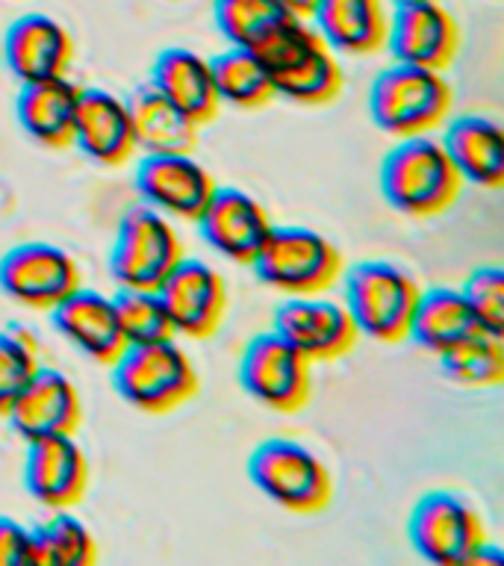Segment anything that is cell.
<instances>
[{"instance_id":"obj_27","label":"cell","mask_w":504,"mask_h":566,"mask_svg":"<svg viewBox=\"0 0 504 566\" xmlns=\"http://www.w3.org/2000/svg\"><path fill=\"white\" fill-rule=\"evenodd\" d=\"M475 327L463 292L451 290V286H433V290L419 292L413 318L407 327V339L419 345L422 352L440 354Z\"/></svg>"},{"instance_id":"obj_36","label":"cell","mask_w":504,"mask_h":566,"mask_svg":"<svg viewBox=\"0 0 504 566\" xmlns=\"http://www.w3.org/2000/svg\"><path fill=\"white\" fill-rule=\"evenodd\" d=\"M504 564V552L495 543H490V539H484L481 546L469 555L466 566H502Z\"/></svg>"},{"instance_id":"obj_9","label":"cell","mask_w":504,"mask_h":566,"mask_svg":"<svg viewBox=\"0 0 504 566\" xmlns=\"http://www.w3.org/2000/svg\"><path fill=\"white\" fill-rule=\"evenodd\" d=\"M410 543L428 564L466 566L469 555L486 539L481 513L458 493H424L407 520Z\"/></svg>"},{"instance_id":"obj_11","label":"cell","mask_w":504,"mask_h":566,"mask_svg":"<svg viewBox=\"0 0 504 566\" xmlns=\"http://www.w3.org/2000/svg\"><path fill=\"white\" fill-rule=\"evenodd\" d=\"M77 286V260L60 245L21 242L0 256V292L21 307L53 310Z\"/></svg>"},{"instance_id":"obj_1","label":"cell","mask_w":504,"mask_h":566,"mask_svg":"<svg viewBox=\"0 0 504 566\" xmlns=\"http://www.w3.org/2000/svg\"><path fill=\"white\" fill-rule=\"evenodd\" d=\"M272 80L274 97L292 104L322 106L343 92V71L307 18L286 15L263 42L251 48Z\"/></svg>"},{"instance_id":"obj_19","label":"cell","mask_w":504,"mask_h":566,"mask_svg":"<svg viewBox=\"0 0 504 566\" xmlns=\"http://www.w3.org/2000/svg\"><path fill=\"white\" fill-rule=\"evenodd\" d=\"M3 60L21 83L65 77L74 60V42L56 18L30 12L9 24L3 35Z\"/></svg>"},{"instance_id":"obj_10","label":"cell","mask_w":504,"mask_h":566,"mask_svg":"<svg viewBox=\"0 0 504 566\" xmlns=\"http://www.w3.org/2000/svg\"><path fill=\"white\" fill-rule=\"evenodd\" d=\"M313 363L274 331L256 334L239 357V384L277 413H298L313 392Z\"/></svg>"},{"instance_id":"obj_2","label":"cell","mask_w":504,"mask_h":566,"mask_svg":"<svg viewBox=\"0 0 504 566\" xmlns=\"http://www.w3.org/2000/svg\"><path fill=\"white\" fill-rule=\"evenodd\" d=\"M380 192L401 216L433 219L458 203L463 180L458 168L451 166L440 139L424 133V136H407L384 157Z\"/></svg>"},{"instance_id":"obj_17","label":"cell","mask_w":504,"mask_h":566,"mask_svg":"<svg viewBox=\"0 0 504 566\" xmlns=\"http://www.w3.org/2000/svg\"><path fill=\"white\" fill-rule=\"evenodd\" d=\"M24 486L51 511H69L83 502L88 486V460L74 433H56L27 442Z\"/></svg>"},{"instance_id":"obj_5","label":"cell","mask_w":504,"mask_h":566,"mask_svg":"<svg viewBox=\"0 0 504 566\" xmlns=\"http://www.w3.org/2000/svg\"><path fill=\"white\" fill-rule=\"evenodd\" d=\"M451 109V86L442 71L392 62L369 88V115L378 130L396 139L433 133Z\"/></svg>"},{"instance_id":"obj_16","label":"cell","mask_w":504,"mask_h":566,"mask_svg":"<svg viewBox=\"0 0 504 566\" xmlns=\"http://www.w3.org/2000/svg\"><path fill=\"white\" fill-rule=\"evenodd\" d=\"M195 221L212 251L245 265L254 263L256 251L274 228L263 203L233 186H216Z\"/></svg>"},{"instance_id":"obj_35","label":"cell","mask_w":504,"mask_h":566,"mask_svg":"<svg viewBox=\"0 0 504 566\" xmlns=\"http://www.w3.org/2000/svg\"><path fill=\"white\" fill-rule=\"evenodd\" d=\"M30 564V528L0 516V566Z\"/></svg>"},{"instance_id":"obj_7","label":"cell","mask_w":504,"mask_h":566,"mask_svg":"<svg viewBox=\"0 0 504 566\" xmlns=\"http://www.w3.org/2000/svg\"><path fill=\"white\" fill-rule=\"evenodd\" d=\"M248 478L260 493L290 513L325 511L334 495V478L322 460L295 440L260 442L248 458Z\"/></svg>"},{"instance_id":"obj_38","label":"cell","mask_w":504,"mask_h":566,"mask_svg":"<svg viewBox=\"0 0 504 566\" xmlns=\"http://www.w3.org/2000/svg\"><path fill=\"white\" fill-rule=\"evenodd\" d=\"M392 3H416V0H392Z\"/></svg>"},{"instance_id":"obj_29","label":"cell","mask_w":504,"mask_h":566,"mask_svg":"<svg viewBox=\"0 0 504 566\" xmlns=\"http://www.w3.org/2000/svg\"><path fill=\"white\" fill-rule=\"evenodd\" d=\"M440 357L442 371L460 387L484 389L502 384L504 378V343L502 336L486 334L481 327L460 336L458 343L449 345Z\"/></svg>"},{"instance_id":"obj_30","label":"cell","mask_w":504,"mask_h":566,"mask_svg":"<svg viewBox=\"0 0 504 566\" xmlns=\"http://www.w3.org/2000/svg\"><path fill=\"white\" fill-rule=\"evenodd\" d=\"M97 546L92 531L71 513L56 516L30 528V564L39 566H92Z\"/></svg>"},{"instance_id":"obj_8","label":"cell","mask_w":504,"mask_h":566,"mask_svg":"<svg viewBox=\"0 0 504 566\" xmlns=\"http://www.w3.org/2000/svg\"><path fill=\"white\" fill-rule=\"evenodd\" d=\"M180 260L183 245L168 216L148 203L124 212L109 251V274L118 290H159Z\"/></svg>"},{"instance_id":"obj_28","label":"cell","mask_w":504,"mask_h":566,"mask_svg":"<svg viewBox=\"0 0 504 566\" xmlns=\"http://www.w3.org/2000/svg\"><path fill=\"white\" fill-rule=\"evenodd\" d=\"M207 62H210L212 86H216L221 104L237 106V109H256L274 97L269 71L248 48L230 44L228 51H221L219 56Z\"/></svg>"},{"instance_id":"obj_26","label":"cell","mask_w":504,"mask_h":566,"mask_svg":"<svg viewBox=\"0 0 504 566\" xmlns=\"http://www.w3.org/2000/svg\"><path fill=\"white\" fill-rule=\"evenodd\" d=\"M127 109H130L136 148L145 154H192L198 145V124L189 122L150 83L133 88Z\"/></svg>"},{"instance_id":"obj_4","label":"cell","mask_w":504,"mask_h":566,"mask_svg":"<svg viewBox=\"0 0 504 566\" xmlns=\"http://www.w3.org/2000/svg\"><path fill=\"white\" fill-rule=\"evenodd\" d=\"M419 292L413 274L387 260H363L343 272L345 310L357 334L375 343L407 339Z\"/></svg>"},{"instance_id":"obj_39","label":"cell","mask_w":504,"mask_h":566,"mask_svg":"<svg viewBox=\"0 0 504 566\" xmlns=\"http://www.w3.org/2000/svg\"><path fill=\"white\" fill-rule=\"evenodd\" d=\"M175 3H183V0H175Z\"/></svg>"},{"instance_id":"obj_20","label":"cell","mask_w":504,"mask_h":566,"mask_svg":"<svg viewBox=\"0 0 504 566\" xmlns=\"http://www.w3.org/2000/svg\"><path fill=\"white\" fill-rule=\"evenodd\" d=\"M71 145L97 166H124L136 154L127 101L106 88H83Z\"/></svg>"},{"instance_id":"obj_34","label":"cell","mask_w":504,"mask_h":566,"mask_svg":"<svg viewBox=\"0 0 504 566\" xmlns=\"http://www.w3.org/2000/svg\"><path fill=\"white\" fill-rule=\"evenodd\" d=\"M463 298L475 318V325L486 334L504 336V272L498 265H484L469 274L463 283Z\"/></svg>"},{"instance_id":"obj_37","label":"cell","mask_w":504,"mask_h":566,"mask_svg":"<svg viewBox=\"0 0 504 566\" xmlns=\"http://www.w3.org/2000/svg\"><path fill=\"white\" fill-rule=\"evenodd\" d=\"M286 12H292V15L298 18H309V12H313V7H316L318 0H277Z\"/></svg>"},{"instance_id":"obj_32","label":"cell","mask_w":504,"mask_h":566,"mask_svg":"<svg viewBox=\"0 0 504 566\" xmlns=\"http://www.w3.org/2000/svg\"><path fill=\"white\" fill-rule=\"evenodd\" d=\"M113 301L118 327H122L127 345L175 339V327H171V318H168L157 290H118Z\"/></svg>"},{"instance_id":"obj_14","label":"cell","mask_w":504,"mask_h":566,"mask_svg":"<svg viewBox=\"0 0 504 566\" xmlns=\"http://www.w3.org/2000/svg\"><path fill=\"white\" fill-rule=\"evenodd\" d=\"M157 292L175 334L189 339H210L228 313V286L221 274L210 263L192 256H183Z\"/></svg>"},{"instance_id":"obj_13","label":"cell","mask_w":504,"mask_h":566,"mask_svg":"<svg viewBox=\"0 0 504 566\" xmlns=\"http://www.w3.org/2000/svg\"><path fill=\"white\" fill-rule=\"evenodd\" d=\"M272 331L309 363L345 357L360 336L345 304L318 295H290L274 310Z\"/></svg>"},{"instance_id":"obj_33","label":"cell","mask_w":504,"mask_h":566,"mask_svg":"<svg viewBox=\"0 0 504 566\" xmlns=\"http://www.w3.org/2000/svg\"><path fill=\"white\" fill-rule=\"evenodd\" d=\"M35 369H39V357H35L33 336L24 327L0 331V416H7Z\"/></svg>"},{"instance_id":"obj_22","label":"cell","mask_w":504,"mask_h":566,"mask_svg":"<svg viewBox=\"0 0 504 566\" xmlns=\"http://www.w3.org/2000/svg\"><path fill=\"white\" fill-rule=\"evenodd\" d=\"M387 0H318L309 12V24L334 53L371 56L387 48Z\"/></svg>"},{"instance_id":"obj_15","label":"cell","mask_w":504,"mask_h":566,"mask_svg":"<svg viewBox=\"0 0 504 566\" xmlns=\"http://www.w3.org/2000/svg\"><path fill=\"white\" fill-rule=\"evenodd\" d=\"M136 192L168 219L195 221L210 201L216 180L192 154H145L136 166Z\"/></svg>"},{"instance_id":"obj_25","label":"cell","mask_w":504,"mask_h":566,"mask_svg":"<svg viewBox=\"0 0 504 566\" xmlns=\"http://www.w3.org/2000/svg\"><path fill=\"white\" fill-rule=\"evenodd\" d=\"M80 92L83 88L69 77L21 83L15 97V118L21 130L44 148H69Z\"/></svg>"},{"instance_id":"obj_6","label":"cell","mask_w":504,"mask_h":566,"mask_svg":"<svg viewBox=\"0 0 504 566\" xmlns=\"http://www.w3.org/2000/svg\"><path fill=\"white\" fill-rule=\"evenodd\" d=\"M251 269L265 286L283 295H318L339 283L345 260L325 233L301 224H283L272 228Z\"/></svg>"},{"instance_id":"obj_31","label":"cell","mask_w":504,"mask_h":566,"mask_svg":"<svg viewBox=\"0 0 504 566\" xmlns=\"http://www.w3.org/2000/svg\"><path fill=\"white\" fill-rule=\"evenodd\" d=\"M292 15L277 0H212L219 33L233 48H256L283 18Z\"/></svg>"},{"instance_id":"obj_12","label":"cell","mask_w":504,"mask_h":566,"mask_svg":"<svg viewBox=\"0 0 504 566\" xmlns=\"http://www.w3.org/2000/svg\"><path fill=\"white\" fill-rule=\"evenodd\" d=\"M392 60L416 69L445 71L460 53L458 18L440 0L396 3L389 12L387 48Z\"/></svg>"},{"instance_id":"obj_21","label":"cell","mask_w":504,"mask_h":566,"mask_svg":"<svg viewBox=\"0 0 504 566\" xmlns=\"http://www.w3.org/2000/svg\"><path fill=\"white\" fill-rule=\"evenodd\" d=\"M48 313H51L53 327L80 354H86L88 360L109 366L127 345L118 327V316H115V301L104 292L86 290L83 283Z\"/></svg>"},{"instance_id":"obj_23","label":"cell","mask_w":504,"mask_h":566,"mask_svg":"<svg viewBox=\"0 0 504 566\" xmlns=\"http://www.w3.org/2000/svg\"><path fill=\"white\" fill-rule=\"evenodd\" d=\"M148 83L198 127L210 124L219 115L221 101L212 86L210 62L189 48L159 51L150 65Z\"/></svg>"},{"instance_id":"obj_3","label":"cell","mask_w":504,"mask_h":566,"mask_svg":"<svg viewBox=\"0 0 504 566\" xmlns=\"http://www.w3.org/2000/svg\"><path fill=\"white\" fill-rule=\"evenodd\" d=\"M109 380L124 405L150 416L183 407L201 387L192 357L175 339L124 345V352L109 363Z\"/></svg>"},{"instance_id":"obj_24","label":"cell","mask_w":504,"mask_h":566,"mask_svg":"<svg viewBox=\"0 0 504 566\" xmlns=\"http://www.w3.org/2000/svg\"><path fill=\"white\" fill-rule=\"evenodd\" d=\"M440 145L463 184L498 189L504 184V130L484 115H460L449 122Z\"/></svg>"},{"instance_id":"obj_18","label":"cell","mask_w":504,"mask_h":566,"mask_svg":"<svg viewBox=\"0 0 504 566\" xmlns=\"http://www.w3.org/2000/svg\"><path fill=\"white\" fill-rule=\"evenodd\" d=\"M7 419L24 442L74 433L83 419V405L74 380L65 371L39 366L7 410Z\"/></svg>"}]
</instances>
